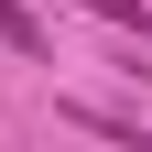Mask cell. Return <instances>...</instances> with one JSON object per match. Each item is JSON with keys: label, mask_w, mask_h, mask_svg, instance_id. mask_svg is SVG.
Masks as SVG:
<instances>
[{"label": "cell", "mask_w": 152, "mask_h": 152, "mask_svg": "<svg viewBox=\"0 0 152 152\" xmlns=\"http://www.w3.org/2000/svg\"><path fill=\"white\" fill-rule=\"evenodd\" d=\"M87 11H98V22H120V33H141V44H152V0H87Z\"/></svg>", "instance_id": "3"}, {"label": "cell", "mask_w": 152, "mask_h": 152, "mask_svg": "<svg viewBox=\"0 0 152 152\" xmlns=\"http://www.w3.org/2000/svg\"><path fill=\"white\" fill-rule=\"evenodd\" d=\"M76 120L98 130V141H120V152H152V130H141V120H120V109H76Z\"/></svg>", "instance_id": "2"}, {"label": "cell", "mask_w": 152, "mask_h": 152, "mask_svg": "<svg viewBox=\"0 0 152 152\" xmlns=\"http://www.w3.org/2000/svg\"><path fill=\"white\" fill-rule=\"evenodd\" d=\"M0 44H11V54H22V65H44V54H54V44H44V22H33V11H22V0H0Z\"/></svg>", "instance_id": "1"}]
</instances>
